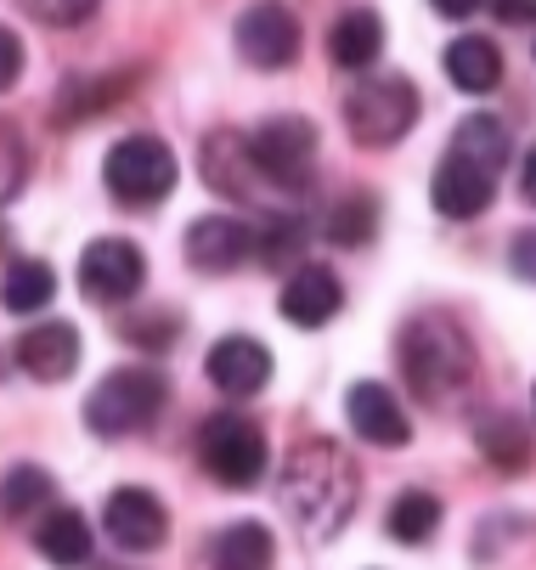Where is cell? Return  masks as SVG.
Segmentation results:
<instances>
[{"label":"cell","mask_w":536,"mask_h":570,"mask_svg":"<svg viewBox=\"0 0 536 570\" xmlns=\"http://www.w3.org/2000/svg\"><path fill=\"white\" fill-rule=\"evenodd\" d=\"M277 498H282V514H288L299 531L334 537V531L350 520V509H356V469L345 463L339 446L311 441V446H299V452L282 463Z\"/></svg>","instance_id":"cell-1"},{"label":"cell","mask_w":536,"mask_h":570,"mask_svg":"<svg viewBox=\"0 0 536 570\" xmlns=\"http://www.w3.org/2000/svg\"><path fill=\"white\" fill-rule=\"evenodd\" d=\"M401 373L429 406H457L475 390V345L451 316L424 311L401 328Z\"/></svg>","instance_id":"cell-2"},{"label":"cell","mask_w":536,"mask_h":570,"mask_svg":"<svg viewBox=\"0 0 536 570\" xmlns=\"http://www.w3.org/2000/svg\"><path fill=\"white\" fill-rule=\"evenodd\" d=\"M165 395H170L165 373H152V367H119V373H108L86 395V424L97 435H108V441L136 435V430H147L152 419L165 413Z\"/></svg>","instance_id":"cell-3"},{"label":"cell","mask_w":536,"mask_h":570,"mask_svg":"<svg viewBox=\"0 0 536 570\" xmlns=\"http://www.w3.org/2000/svg\"><path fill=\"white\" fill-rule=\"evenodd\" d=\"M102 181L119 204L147 209V204H165L176 193V153L159 136H125L108 147L102 158Z\"/></svg>","instance_id":"cell-4"},{"label":"cell","mask_w":536,"mask_h":570,"mask_svg":"<svg viewBox=\"0 0 536 570\" xmlns=\"http://www.w3.org/2000/svg\"><path fill=\"white\" fill-rule=\"evenodd\" d=\"M345 125L361 147H390L418 125V91L401 73H378V79H356V91L345 97Z\"/></svg>","instance_id":"cell-5"},{"label":"cell","mask_w":536,"mask_h":570,"mask_svg":"<svg viewBox=\"0 0 536 570\" xmlns=\"http://www.w3.org/2000/svg\"><path fill=\"white\" fill-rule=\"evenodd\" d=\"M198 458H204V469L226 485V492H249V485H260V474L271 463L260 424L244 419V413H215L198 430Z\"/></svg>","instance_id":"cell-6"},{"label":"cell","mask_w":536,"mask_h":570,"mask_svg":"<svg viewBox=\"0 0 536 570\" xmlns=\"http://www.w3.org/2000/svg\"><path fill=\"white\" fill-rule=\"evenodd\" d=\"M147 283V255L136 249L130 237H97L86 243L80 255V288L97 299V305H125L136 299Z\"/></svg>","instance_id":"cell-7"},{"label":"cell","mask_w":536,"mask_h":570,"mask_svg":"<svg viewBox=\"0 0 536 570\" xmlns=\"http://www.w3.org/2000/svg\"><path fill=\"white\" fill-rule=\"evenodd\" d=\"M249 153L277 193H294V187H305V165L317 153V125L311 119H266L249 136Z\"/></svg>","instance_id":"cell-8"},{"label":"cell","mask_w":536,"mask_h":570,"mask_svg":"<svg viewBox=\"0 0 536 570\" xmlns=\"http://www.w3.org/2000/svg\"><path fill=\"white\" fill-rule=\"evenodd\" d=\"M102 531L125 553H152V548H165V537H170V514H165V503L152 498L147 485H119V492L108 498V509H102Z\"/></svg>","instance_id":"cell-9"},{"label":"cell","mask_w":536,"mask_h":570,"mask_svg":"<svg viewBox=\"0 0 536 570\" xmlns=\"http://www.w3.org/2000/svg\"><path fill=\"white\" fill-rule=\"evenodd\" d=\"M204 181L238 204H255L260 193H271V181L260 176L255 153H249V136H238V130H220L204 141Z\"/></svg>","instance_id":"cell-10"},{"label":"cell","mask_w":536,"mask_h":570,"mask_svg":"<svg viewBox=\"0 0 536 570\" xmlns=\"http://www.w3.org/2000/svg\"><path fill=\"white\" fill-rule=\"evenodd\" d=\"M345 419H350V430H356L361 441H373V446H390V452H396V446L413 441V424H407V413H401V401H396L385 384H373V379L350 384Z\"/></svg>","instance_id":"cell-11"},{"label":"cell","mask_w":536,"mask_h":570,"mask_svg":"<svg viewBox=\"0 0 536 570\" xmlns=\"http://www.w3.org/2000/svg\"><path fill=\"white\" fill-rule=\"evenodd\" d=\"M266 379H271V351H266L260 340H249V334H226V340L209 345V384H215L220 395L244 401V395L266 390Z\"/></svg>","instance_id":"cell-12"},{"label":"cell","mask_w":536,"mask_h":570,"mask_svg":"<svg viewBox=\"0 0 536 570\" xmlns=\"http://www.w3.org/2000/svg\"><path fill=\"white\" fill-rule=\"evenodd\" d=\"M492 193H497V176L480 170V165H469V158H457V153L440 158L435 181H429V198H435V209L446 220H475L492 204Z\"/></svg>","instance_id":"cell-13"},{"label":"cell","mask_w":536,"mask_h":570,"mask_svg":"<svg viewBox=\"0 0 536 570\" xmlns=\"http://www.w3.org/2000/svg\"><path fill=\"white\" fill-rule=\"evenodd\" d=\"M187 261L209 277H226L249 261V226L232 215H204L187 226Z\"/></svg>","instance_id":"cell-14"},{"label":"cell","mask_w":536,"mask_h":570,"mask_svg":"<svg viewBox=\"0 0 536 570\" xmlns=\"http://www.w3.org/2000/svg\"><path fill=\"white\" fill-rule=\"evenodd\" d=\"M238 51L255 68H288L299 57V23L282 7H255L238 18Z\"/></svg>","instance_id":"cell-15"},{"label":"cell","mask_w":536,"mask_h":570,"mask_svg":"<svg viewBox=\"0 0 536 570\" xmlns=\"http://www.w3.org/2000/svg\"><path fill=\"white\" fill-rule=\"evenodd\" d=\"M18 367L40 384H62L73 367H80V328L73 322H40L18 340Z\"/></svg>","instance_id":"cell-16"},{"label":"cell","mask_w":536,"mask_h":570,"mask_svg":"<svg viewBox=\"0 0 536 570\" xmlns=\"http://www.w3.org/2000/svg\"><path fill=\"white\" fill-rule=\"evenodd\" d=\"M345 305V288L328 266H299L288 283H282V316L294 328H328Z\"/></svg>","instance_id":"cell-17"},{"label":"cell","mask_w":536,"mask_h":570,"mask_svg":"<svg viewBox=\"0 0 536 570\" xmlns=\"http://www.w3.org/2000/svg\"><path fill=\"white\" fill-rule=\"evenodd\" d=\"M446 79L457 91H469V97H486L503 86V51L480 35H464V40H451L446 46Z\"/></svg>","instance_id":"cell-18"},{"label":"cell","mask_w":536,"mask_h":570,"mask_svg":"<svg viewBox=\"0 0 536 570\" xmlns=\"http://www.w3.org/2000/svg\"><path fill=\"white\" fill-rule=\"evenodd\" d=\"M209 559H215V570H277V542L260 520H238L215 537Z\"/></svg>","instance_id":"cell-19"},{"label":"cell","mask_w":536,"mask_h":570,"mask_svg":"<svg viewBox=\"0 0 536 570\" xmlns=\"http://www.w3.org/2000/svg\"><path fill=\"white\" fill-rule=\"evenodd\" d=\"M328 51H334V62L350 68V73L373 68L378 51H385V23H378V12H367V7L345 12V18L334 23V35H328Z\"/></svg>","instance_id":"cell-20"},{"label":"cell","mask_w":536,"mask_h":570,"mask_svg":"<svg viewBox=\"0 0 536 570\" xmlns=\"http://www.w3.org/2000/svg\"><path fill=\"white\" fill-rule=\"evenodd\" d=\"M34 548H40L51 564H62V570L86 564V559H91V525H86V514H80V509H51V514L34 525Z\"/></svg>","instance_id":"cell-21"},{"label":"cell","mask_w":536,"mask_h":570,"mask_svg":"<svg viewBox=\"0 0 536 570\" xmlns=\"http://www.w3.org/2000/svg\"><path fill=\"white\" fill-rule=\"evenodd\" d=\"M446 153L469 158V165H480V170L497 176L503 158H508V130H503V119H492V114H469V119H457V136H451Z\"/></svg>","instance_id":"cell-22"},{"label":"cell","mask_w":536,"mask_h":570,"mask_svg":"<svg viewBox=\"0 0 536 570\" xmlns=\"http://www.w3.org/2000/svg\"><path fill=\"white\" fill-rule=\"evenodd\" d=\"M51 294H57V272L46 261H18V266H7V277H0V305L18 311V316L46 311Z\"/></svg>","instance_id":"cell-23"},{"label":"cell","mask_w":536,"mask_h":570,"mask_svg":"<svg viewBox=\"0 0 536 570\" xmlns=\"http://www.w3.org/2000/svg\"><path fill=\"white\" fill-rule=\"evenodd\" d=\"M390 537L401 542V548H418V542H429L435 531H440V503H435V492H401L396 503H390Z\"/></svg>","instance_id":"cell-24"},{"label":"cell","mask_w":536,"mask_h":570,"mask_svg":"<svg viewBox=\"0 0 536 570\" xmlns=\"http://www.w3.org/2000/svg\"><path fill=\"white\" fill-rule=\"evenodd\" d=\"M51 503V474L34 469V463H18L0 474V514L7 520H23L29 509H46Z\"/></svg>","instance_id":"cell-25"},{"label":"cell","mask_w":536,"mask_h":570,"mask_svg":"<svg viewBox=\"0 0 536 570\" xmlns=\"http://www.w3.org/2000/svg\"><path fill=\"white\" fill-rule=\"evenodd\" d=\"M373 232H378V204H373L367 193H350V198L334 209V220H328V237H334V243H345V249L367 243Z\"/></svg>","instance_id":"cell-26"},{"label":"cell","mask_w":536,"mask_h":570,"mask_svg":"<svg viewBox=\"0 0 536 570\" xmlns=\"http://www.w3.org/2000/svg\"><path fill=\"white\" fill-rule=\"evenodd\" d=\"M480 452H486L492 463H503V469H519V463L530 458L525 430H519L514 419H486V424H480Z\"/></svg>","instance_id":"cell-27"},{"label":"cell","mask_w":536,"mask_h":570,"mask_svg":"<svg viewBox=\"0 0 536 570\" xmlns=\"http://www.w3.org/2000/svg\"><path fill=\"white\" fill-rule=\"evenodd\" d=\"M23 170H29V147H23V136L7 119H0V204L23 187Z\"/></svg>","instance_id":"cell-28"},{"label":"cell","mask_w":536,"mask_h":570,"mask_svg":"<svg viewBox=\"0 0 536 570\" xmlns=\"http://www.w3.org/2000/svg\"><path fill=\"white\" fill-rule=\"evenodd\" d=\"M508 261H514V277L536 283V226L514 232V243H508Z\"/></svg>","instance_id":"cell-29"},{"label":"cell","mask_w":536,"mask_h":570,"mask_svg":"<svg viewBox=\"0 0 536 570\" xmlns=\"http://www.w3.org/2000/svg\"><path fill=\"white\" fill-rule=\"evenodd\" d=\"M23 73V40L12 29H0V91H12Z\"/></svg>","instance_id":"cell-30"},{"label":"cell","mask_w":536,"mask_h":570,"mask_svg":"<svg viewBox=\"0 0 536 570\" xmlns=\"http://www.w3.org/2000/svg\"><path fill=\"white\" fill-rule=\"evenodd\" d=\"M519 198L536 204V147L525 153V165H519Z\"/></svg>","instance_id":"cell-31"},{"label":"cell","mask_w":536,"mask_h":570,"mask_svg":"<svg viewBox=\"0 0 536 570\" xmlns=\"http://www.w3.org/2000/svg\"><path fill=\"white\" fill-rule=\"evenodd\" d=\"M40 18H57V23H80V18H91V7H34Z\"/></svg>","instance_id":"cell-32"},{"label":"cell","mask_w":536,"mask_h":570,"mask_svg":"<svg viewBox=\"0 0 536 570\" xmlns=\"http://www.w3.org/2000/svg\"><path fill=\"white\" fill-rule=\"evenodd\" d=\"M497 18L503 23H530L536 18V0H525V7H497Z\"/></svg>","instance_id":"cell-33"},{"label":"cell","mask_w":536,"mask_h":570,"mask_svg":"<svg viewBox=\"0 0 536 570\" xmlns=\"http://www.w3.org/2000/svg\"><path fill=\"white\" fill-rule=\"evenodd\" d=\"M530 401H536V390H530Z\"/></svg>","instance_id":"cell-34"}]
</instances>
